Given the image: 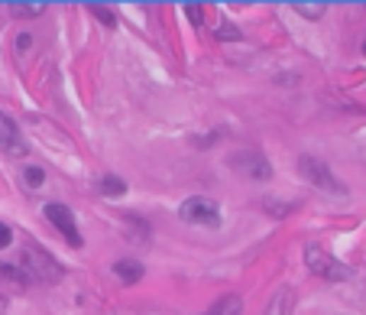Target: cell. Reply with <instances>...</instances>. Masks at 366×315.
Instances as JSON below:
<instances>
[{
	"label": "cell",
	"mask_w": 366,
	"mask_h": 315,
	"mask_svg": "<svg viewBox=\"0 0 366 315\" xmlns=\"http://www.w3.org/2000/svg\"><path fill=\"white\" fill-rule=\"evenodd\" d=\"M46 218L52 221V228L59 231V234L69 241L72 247H81L84 244L81 231H78V221H75V215H72L69 205H62V201H49V205H46Z\"/></svg>",
	"instance_id": "cell-5"
},
{
	"label": "cell",
	"mask_w": 366,
	"mask_h": 315,
	"mask_svg": "<svg viewBox=\"0 0 366 315\" xmlns=\"http://www.w3.org/2000/svg\"><path fill=\"white\" fill-rule=\"evenodd\" d=\"M298 170H302V179H308L311 185L324 189V192H343V185L334 179V172L328 170V162L318 160V156H298Z\"/></svg>",
	"instance_id": "cell-4"
},
{
	"label": "cell",
	"mask_w": 366,
	"mask_h": 315,
	"mask_svg": "<svg viewBox=\"0 0 366 315\" xmlns=\"http://www.w3.org/2000/svg\"><path fill=\"white\" fill-rule=\"evenodd\" d=\"M98 192L104 195V199H120V195H127V182H123L120 176H101L98 179Z\"/></svg>",
	"instance_id": "cell-11"
},
{
	"label": "cell",
	"mask_w": 366,
	"mask_h": 315,
	"mask_svg": "<svg viewBox=\"0 0 366 315\" xmlns=\"http://www.w3.org/2000/svg\"><path fill=\"white\" fill-rule=\"evenodd\" d=\"M23 270H26V273H33L36 280H42V283H59V280H62V267L36 244H26L23 247Z\"/></svg>",
	"instance_id": "cell-3"
},
{
	"label": "cell",
	"mask_w": 366,
	"mask_h": 315,
	"mask_svg": "<svg viewBox=\"0 0 366 315\" xmlns=\"http://www.w3.org/2000/svg\"><path fill=\"white\" fill-rule=\"evenodd\" d=\"M0 312H7V299L4 296H0Z\"/></svg>",
	"instance_id": "cell-21"
},
{
	"label": "cell",
	"mask_w": 366,
	"mask_h": 315,
	"mask_svg": "<svg viewBox=\"0 0 366 315\" xmlns=\"http://www.w3.org/2000/svg\"><path fill=\"white\" fill-rule=\"evenodd\" d=\"M295 312V289L292 286H279L273 292V299L266 302V312L263 315H292Z\"/></svg>",
	"instance_id": "cell-8"
},
{
	"label": "cell",
	"mask_w": 366,
	"mask_h": 315,
	"mask_svg": "<svg viewBox=\"0 0 366 315\" xmlns=\"http://www.w3.org/2000/svg\"><path fill=\"white\" fill-rule=\"evenodd\" d=\"M88 10H91V13L98 16L104 26H114V23H117V16H114V10H110V7H101V4H88Z\"/></svg>",
	"instance_id": "cell-15"
},
{
	"label": "cell",
	"mask_w": 366,
	"mask_h": 315,
	"mask_svg": "<svg viewBox=\"0 0 366 315\" xmlns=\"http://www.w3.org/2000/svg\"><path fill=\"white\" fill-rule=\"evenodd\" d=\"M42 179H46V170H42V166H26L23 170V185H30V189L42 185Z\"/></svg>",
	"instance_id": "cell-14"
},
{
	"label": "cell",
	"mask_w": 366,
	"mask_h": 315,
	"mask_svg": "<svg viewBox=\"0 0 366 315\" xmlns=\"http://www.w3.org/2000/svg\"><path fill=\"white\" fill-rule=\"evenodd\" d=\"M269 211H275V215H285V211H292V205H275V201H266Z\"/></svg>",
	"instance_id": "cell-20"
},
{
	"label": "cell",
	"mask_w": 366,
	"mask_h": 315,
	"mask_svg": "<svg viewBox=\"0 0 366 315\" xmlns=\"http://www.w3.org/2000/svg\"><path fill=\"white\" fill-rule=\"evenodd\" d=\"M201 315H244V299H240V296H221V299Z\"/></svg>",
	"instance_id": "cell-10"
},
{
	"label": "cell",
	"mask_w": 366,
	"mask_h": 315,
	"mask_svg": "<svg viewBox=\"0 0 366 315\" xmlns=\"http://www.w3.org/2000/svg\"><path fill=\"white\" fill-rule=\"evenodd\" d=\"M305 267L311 270L314 277L331 280V283L353 277V270L347 267V263H341L337 257H331L328 250H324V247H318V244H308V247H305Z\"/></svg>",
	"instance_id": "cell-1"
},
{
	"label": "cell",
	"mask_w": 366,
	"mask_h": 315,
	"mask_svg": "<svg viewBox=\"0 0 366 315\" xmlns=\"http://www.w3.org/2000/svg\"><path fill=\"white\" fill-rule=\"evenodd\" d=\"M230 166L240 170L246 179H263V182H266V179L273 176V166H269V160L260 153V150H240V153H230Z\"/></svg>",
	"instance_id": "cell-6"
},
{
	"label": "cell",
	"mask_w": 366,
	"mask_h": 315,
	"mask_svg": "<svg viewBox=\"0 0 366 315\" xmlns=\"http://www.w3.org/2000/svg\"><path fill=\"white\" fill-rule=\"evenodd\" d=\"M114 273H117V280H120V283H139V280H143V273H146V267L139 260H127V257H123V260H117L114 263Z\"/></svg>",
	"instance_id": "cell-9"
},
{
	"label": "cell",
	"mask_w": 366,
	"mask_h": 315,
	"mask_svg": "<svg viewBox=\"0 0 366 315\" xmlns=\"http://www.w3.org/2000/svg\"><path fill=\"white\" fill-rule=\"evenodd\" d=\"M10 244H13V231L0 221V250H4V247H10Z\"/></svg>",
	"instance_id": "cell-18"
},
{
	"label": "cell",
	"mask_w": 366,
	"mask_h": 315,
	"mask_svg": "<svg viewBox=\"0 0 366 315\" xmlns=\"http://www.w3.org/2000/svg\"><path fill=\"white\" fill-rule=\"evenodd\" d=\"M33 49V36L30 33H20V36H16V52H30Z\"/></svg>",
	"instance_id": "cell-17"
},
{
	"label": "cell",
	"mask_w": 366,
	"mask_h": 315,
	"mask_svg": "<svg viewBox=\"0 0 366 315\" xmlns=\"http://www.w3.org/2000/svg\"><path fill=\"white\" fill-rule=\"evenodd\" d=\"M7 10L13 16H20V20H30V16H39L42 10H46V4H33V0H13V4H7Z\"/></svg>",
	"instance_id": "cell-13"
},
{
	"label": "cell",
	"mask_w": 366,
	"mask_h": 315,
	"mask_svg": "<svg viewBox=\"0 0 366 315\" xmlns=\"http://www.w3.org/2000/svg\"><path fill=\"white\" fill-rule=\"evenodd\" d=\"M363 52H366V43H363Z\"/></svg>",
	"instance_id": "cell-22"
},
{
	"label": "cell",
	"mask_w": 366,
	"mask_h": 315,
	"mask_svg": "<svg viewBox=\"0 0 366 315\" xmlns=\"http://www.w3.org/2000/svg\"><path fill=\"white\" fill-rule=\"evenodd\" d=\"M217 36H221V39H236V36H240V33H236V30H234V26H230V23H224L221 30H217Z\"/></svg>",
	"instance_id": "cell-19"
},
{
	"label": "cell",
	"mask_w": 366,
	"mask_h": 315,
	"mask_svg": "<svg viewBox=\"0 0 366 315\" xmlns=\"http://www.w3.org/2000/svg\"><path fill=\"white\" fill-rule=\"evenodd\" d=\"M292 10L302 13L305 20H321L324 10H328V4H324V0H311V4H305V0H292Z\"/></svg>",
	"instance_id": "cell-12"
},
{
	"label": "cell",
	"mask_w": 366,
	"mask_h": 315,
	"mask_svg": "<svg viewBox=\"0 0 366 315\" xmlns=\"http://www.w3.org/2000/svg\"><path fill=\"white\" fill-rule=\"evenodd\" d=\"M178 218L188 221V224H207V228H217V224H221V208H217V201L214 199H207V195H191L188 201H182Z\"/></svg>",
	"instance_id": "cell-2"
},
{
	"label": "cell",
	"mask_w": 366,
	"mask_h": 315,
	"mask_svg": "<svg viewBox=\"0 0 366 315\" xmlns=\"http://www.w3.org/2000/svg\"><path fill=\"white\" fill-rule=\"evenodd\" d=\"M185 13H188V20H191V23H195V26H201V20H205V7H201V4H185Z\"/></svg>",
	"instance_id": "cell-16"
},
{
	"label": "cell",
	"mask_w": 366,
	"mask_h": 315,
	"mask_svg": "<svg viewBox=\"0 0 366 315\" xmlns=\"http://www.w3.org/2000/svg\"><path fill=\"white\" fill-rule=\"evenodd\" d=\"M0 146H4L10 156H23L26 153V143L20 140L16 123L10 121V117H4V114H0Z\"/></svg>",
	"instance_id": "cell-7"
}]
</instances>
